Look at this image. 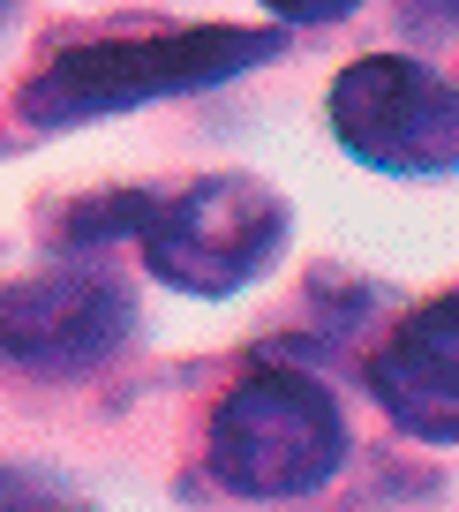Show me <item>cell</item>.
<instances>
[{
  "mask_svg": "<svg viewBox=\"0 0 459 512\" xmlns=\"http://www.w3.org/2000/svg\"><path fill=\"white\" fill-rule=\"evenodd\" d=\"M339 144L377 174H444L459 159V98L437 68L369 53L332 83Z\"/></svg>",
  "mask_w": 459,
  "mask_h": 512,
  "instance_id": "277c9868",
  "label": "cell"
},
{
  "mask_svg": "<svg viewBox=\"0 0 459 512\" xmlns=\"http://www.w3.org/2000/svg\"><path fill=\"white\" fill-rule=\"evenodd\" d=\"M0 16H8V0H0Z\"/></svg>",
  "mask_w": 459,
  "mask_h": 512,
  "instance_id": "9c48e42d",
  "label": "cell"
},
{
  "mask_svg": "<svg viewBox=\"0 0 459 512\" xmlns=\"http://www.w3.org/2000/svg\"><path fill=\"white\" fill-rule=\"evenodd\" d=\"M264 8H279L286 23H339L347 8H362V0H264Z\"/></svg>",
  "mask_w": 459,
  "mask_h": 512,
  "instance_id": "ba28073f",
  "label": "cell"
},
{
  "mask_svg": "<svg viewBox=\"0 0 459 512\" xmlns=\"http://www.w3.org/2000/svg\"><path fill=\"white\" fill-rule=\"evenodd\" d=\"M128 317L136 302L106 264H53L0 287V354L23 369H83L128 339Z\"/></svg>",
  "mask_w": 459,
  "mask_h": 512,
  "instance_id": "5b68a950",
  "label": "cell"
},
{
  "mask_svg": "<svg viewBox=\"0 0 459 512\" xmlns=\"http://www.w3.org/2000/svg\"><path fill=\"white\" fill-rule=\"evenodd\" d=\"M369 392L384 400V415L399 430L452 445L459 437V302H429L422 317H407L377 354H369Z\"/></svg>",
  "mask_w": 459,
  "mask_h": 512,
  "instance_id": "8992f818",
  "label": "cell"
},
{
  "mask_svg": "<svg viewBox=\"0 0 459 512\" xmlns=\"http://www.w3.org/2000/svg\"><path fill=\"white\" fill-rule=\"evenodd\" d=\"M0 512H91L76 497H53V490H23L16 475H0Z\"/></svg>",
  "mask_w": 459,
  "mask_h": 512,
  "instance_id": "52a82bcc",
  "label": "cell"
},
{
  "mask_svg": "<svg viewBox=\"0 0 459 512\" xmlns=\"http://www.w3.org/2000/svg\"><path fill=\"white\" fill-rule=\"evenodd\" d=\"M347 460V422L332 392L301 369H256L211 415V475L241 497H309Z\"/></svg>",
  "mask_w": 459,
  "mask_h": 512,
  "instance_id": "3957f363",
  "label": "cell"
},
{
  "mask_svg": "<svg viewBox=\"0 0 459 512\" xmlns=\"http://www.w3.org/2000/svg\"><path fill=\"white\" fill-rule=\"evenodd\" d=\"M279 31H234V23H196V31H159V38H98V46H68L46 61L23 91V121L38 128H76L98 113H128L151 98L211 91V83L241 76V68L271 61Z\"/></svg>",
  "mask_w": 459,
  "mask_h": 512,
  "instance_id": "7a4b0ae2",
  "label": "cell"
},
{
  "mask_svg": "<svg viewBox=\"0 0 459 512\" xmlns=\"http://www.w3.org/2000/svg\"><path fill=\"white\" fill-rule=\"evenodd\" d=\"M128 234L143 241L151 272L181 294H241L249 279H264L286 249V204L271 181L249 174H204L174 196H113L98 211L68 219V241H106Z\"/></svg>",
  "mask_w": 459,
  "mask_h": 512,
  "instance_id": "6da1fadb",
  "label": "cell"
}]
</instances>
